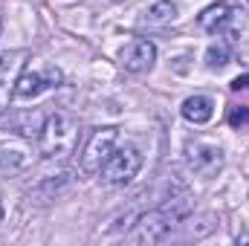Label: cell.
Instances as JSON below:
<instances>
[{
	"mask_svg": "<svg viewBox=\"0 0 249 246\" xmlns=\"http://www.w3.org/2000/svg\"><path fill=\"white\" fill-rule=\"evenodd\" d=\"M78 145V122L70 113H53L38 130V151L44 159H64Z\"/></svg>",
	"mask_w": 249,
	"mask_h": 246,
	"instance_id": "6da1fadb",
	"label": "cell"
},
{
	"mask_svg": "<svg viewBox=\"0 0 249 246\" xmlns=\"http://www.w3.org/2000/svg\"><path fill=\"white\" fill-rule=\"evenodd\" d=\"M26 58H29L26 50H12V53L0 55V116L9 107V99L15 96V84H18V78L23 72V61Z\"/></svg>",
	"mask_w": 249,
	"mask_h": 246,
	"instance_id": "8992f818",
	"label": "cell"
},
{
	"mask_svg": "<svg viewBox=\"0 0 249 246\" xmlns=\"http://www.w3.org/2000/svg\"><path fill=\"white\" fill-rule=\"evenodd\" d=\"M0 223H3V203H0Z\"/></svg>",
	"mask_w": 249,
	"mask_h": 246,
	"instance_id": "e0dca14e",
	"label": "cell"
},
{
	"mask_svg": "<svg viewBox=\"0 0 249 246\" xmlns=\"http://www.w3.org/2000/svg\"><path fill=\"white\" fill-rule=\"evenodd\" d=\"M220 32L226 35L229 50H235L244 61H249V15L244 9H229Z\"/></svg>",
	"mask_w": 249,
	"mask_h": 246,
	"instance_id": "ba28073f",
	"label": "cell"
},
{
	"mask_svg": "<svg viewBox=\"0 0 249 246\" xmlns=\"http://www.w3.org/2000/svg\"><path fill=\"white\" fill-rule=\"evenodd\" d=\"M116 142H119V127H99V130H93V136L87 139L84 154H81V171L84 174H102L105 162L116 151Z\"/></svg>",
	"mask_w": 249,
	"mask_h": 246,
	"instance_id": "3957f363",
	"label": "cell"
},
{
	"mask_svg": "<svg viewBox=\"0 0 249 246\" xmlns=\"http://www.w3.org/2000/svg\"><path fill=\"white\" fill-rule=\"evenodd\" d=\"M119 58H122V67L127 72H145L157 61V47L151 41H145V38H133L122 47Z\"/></svg>",
	"mask_w": 249,
	"mask_h": 246,
	"instance_id": "9c48e42d",
	"label": "cell"
},
{
	"mask_svg": "<svg viewBox=\"0 0 249 246\" xmlns=\"http://www.w3.org/2000/svg\"><path fill=\"white\" fill-rule=\"evenodd\" d=\"M174 223H180V217L174 214V209H171L168 203H162L160 209L142 214L139 223H136L124 238H127L130 244H157V241H162V238L171 232Z\"/></svg>",
	"mask_w": 249,
	"mask_h": 246,
	"instance_id": "7a4b0ae2",
	"label": "cell"
},
{
	"mask_svg": "<svg viewBox=\"0 0 249 246\" xmlns=\"http://www.w3.org/2000/svg\"><path fill=\"white\" fill-rule=\"evenodd\" d=\"M58 84H61V70L58 67L29 70V72H20L18 84H15V96L18 99H38L44 90H53Z\"/></svg>",
	"mask_w": 249,
	"mask_h": 246,
	"instance_id": "5b68a950",
	"label": "cell"
},
{
	"mask_svg": "<svg viewBox=\"0 0 249 246\" xmlns=\"http://www.w3.org/2000/svg\"><path fill=\"white\" fill-rule=\"evenodd\" d=\"M142 168V157L136 148H119L110 154V159L102 168V177L110 185H127Z\"/></svg>",
	"mask_w": 249,
	"mask_h": 246,
	"instance_id": "277c9868",
	"label": "cell"
},
{
	"mask_svg": "<svg viewBox=\"0 0 249 246\" xmlns=\"http://www.w3.org/2000/svg\"><path fill=\"white\" fill-rule=\"evenodd\" d=\"M206 64L212 70H223L229 64V44H212L206 50Z\"/></svg>",
	"mask_w": 249,
	"mask_h": 246,
	"instance_id": "5bb4252c",
	"label": "cell"
},
{
	"mask_svg": "<svg viewBox=\"0 0 249 246\" xmlns=\"http://www.w3.org/2000/svg\"><path fill=\"white\" fill-rule=\"evenodd\" d=\"M229 87H232L235 93H249V72H247V75H238Z\"/></svg>",
	"mask_w": 249,
	"mask_h": 246,
	"instance_id": "2e32d148",
	"label": "cell"
},
{
	"mask_svg": "<svg viewBox=\"0 0 249 246\" xmlns=\"http://www.w3.org/2000/svg\"><path fill=\"white\" fill-rule=\"evenodd\" d=\"M226 15H229V6H226V3H212L209 9L200 12L197 23H200V29H206V32H220Z\"/></svg>",
	"mask_w": 249,
	"mask_h": 246,
	"instance_id": "8fae6325",
	"label": "cell"
},
{
	"mask_svg": "<svg viewBox=\"0 0 249 246\" xmlns=\"http://www.w3.org/2000/svg\"><path fill=\"white\" fill-rule=\"evenodd\" d=\"M26 165V154L20 148H9V145H0V168L3 171H20Z\"/></svg>",
	"mask_w": 249,
	"mask_h": 246,
	"instance_id": "4fadbf2b",
	"label": "cell"
},
{
	"mask_svg": "<svg viewBox=\"0 0 249 246\" xmlns=\"http://www.w3.org/2000/svg\"><path fill=\"white\" fill-rule=\"evenodd\" d=\"M186 159L188 168L197 174V177H214L220 168H223V151L217 145H209V142H194L186 148Z\"/></svg>",
	"mask_w": 249,
	"mask_h": 246,
	"instance_id": "52a82bcc",
	"label": "cell"
},
{
	"mask_svg": "<svg viewBox=\"0 0 249 246\" xmlns=\"http://www.w3.org/2000/svg\"><path fill=\"white\" fill-rule=\"evenodd\" d=\"M174 18H177V3L171 0H160L145 12V23H168Z\"/></svg>",
	"mask_w": 249,
	"mask_h": 246,
	"instance_id": "7c38bea8",
	"label": "cell"
},
{
	"mask_svg": "<svg viewBox=\"0 0 249 246\" xmlns=\"http://www.w3.org/2000/svg\"><path fill=\"white\" fill-rule=\"evenodd\" d=\"M183 119L186 122H194V124H206L212 116H214V102L209 96H188L180 107Z\"/></svg>",
	"mask_w": 249,
	"mask_h": 246,
	"instance_id": "30bf717a",
	"label": "cell"
},
{
	"mask_svg": "<svg viewBox=\"0 0 249 246\" xmlns=\"http://www.w3.org/2000/svg\"><path fill=\"white\" fill-rule=\"evenodd\" d=\"M226 119L232 127H249V105H232Z\"/></svg>",
	"mask_w": 249,
	"mask_h": 246,
	"instance_id": "9a60e30c",
	"label": "cell"
}]
</instances>
